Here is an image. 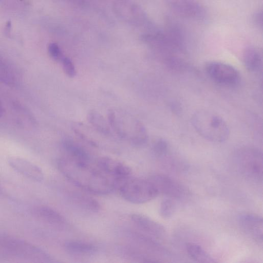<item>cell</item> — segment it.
<instances>
[{"mask_svg": "<svg viewBox=\"0 0 263 263\" xmlns=\"http://www.w3.org/2000/svg\"><path fill=\"white\" fill-rule=\"evenodd\" d=\"M57 165L60 172L68 180L88 192L105 195L111 192L117 186L114 180L90 162L67 157L59 159Z\"/></svg>", "mask_w": 263, "mask_h": 263, "instance_id": "6da1fadb", "label": "cell"}, {"mask_svg": "<svg viewBox=\"0 0 263 263\" xmlns=\"http://www.w3.org/2000/svg\"><path fill=\"white\" fill-rule=\"evenodd\" d=\"M108 121L110 128L120 138L133 145L141 147L147 143L148 136L145 127L130 114L121 110H109Z\"/></svg>", "mask_w": 263, "mask_h": 263, "instance_id": "7a4b0ae2", "label": "cell"}, {"mask_svg": "<svg viewBox=\"0 0 263 263\" xmlns=\"http://www.w3.org/2000/svg\"><path fill=\"white\" fill-rule=\"evenodd\" d=\"M191 122L196 132L203 138L214 143H222L230 136V128L226 121L212 111L200 109L195 112Z\"/></svg>", "mask_w": 263, "mask_h": 263, "instance_id": "3957f363", "label": "cell"}, {"mask_svg": "<svg viewBox=\"0 0 263 263\" xmlns=\"http://www.w3.org/2000/svg\"><path fill=\"white\" fill-rule=\"evenodd\" d=\"M238 171L248 180L259 183L262 181V154L258 148L245 146L239 148L235 155Z\"/></svg>", "mask_w": 263, "mask_h": 263, "instance_id": "277c9868", "label": "cell"}, {"mask_svg": "<svg viewBox=\"0 0 263 263\" xmlns=\"http://www.w3.org/2000/svg\"><path fill=\"white\" fill-rule=\"evenodd\" d=\"M0 247L7 254L21 258L37 262L56 261L41 248L16 237L0 235Z\"/></svg>", "mask_w": 263, "mask_h": 263, "instance_id": "5b68a950", "label": "cell"}, {"mask_svg": "<svg viewBox=\"0 0 263 263\" xmlns=\"http://www.w3.org/2000/svg\"><path fill=\"white\" fill-rule=\"evenodd\" d=\"M121 196L126 201L134 204L146 203L159 194L153 183L149 180L129 178L119 186Z\"/></svg>", "mask_w": 263, "mask_h": 263, "instance_id": "8992f818", "label": "cell"}, {"mask_svg": "<svg viewBox=\"0 0 263 263\" xmlns=\"http://www.w3.org/2000/svg\"><path fill=\"white\" fill-rule=\"evenodd\" d=\"M112 10L120 20L129 25L145 27L147 30L154 28L143 9L130 0L115 1L112 3Z\"/></svg>", "mask_w": 263, "mask_h": 263, "instance_id": "52a82bcc", "label": "cell"}, {"mask_svg": "<svg viewBox=\"0 0 263 263\" xmlns=\"http://www.w3.org/2000/svg\"><path fill=\"white\" fill-rule=\"evenodd\" d=\"M208 76L217 84L234 87L241 81L239 71L232 65L220 61H209L204 65Z\"/></svg>", "mask_w": 263, "mask_h": 263, "instance_id": "ba28073f", "label": "cell"}, {"mask_svg": "<svg viewBox=\"0 0 263 263\" xmlns=\"http://www.w3.org/2000/svg\"><path fill=\"white\" fill-rule=\"evenodd\" d=\"M149 180L154 185L159 194L174 200L182 199L188 194L187 190L183 185L165 175H154Z\"/></svg>", "mask_w": 263, "mask_h": 263, "instance_id": "9c48e42d", "label": "cell"}, {"mask_svg": "<svg viewBox=\"0 0 263 263\" xmlns=\"http://www.w3.org/2000/svg\"><path fill=\"white\" fill-rule=\"evenodd\" d=\"M97 166L104 174L111 178L119 186L122 182L130 178L131 168L125 163L108 157L98 159Z\"/></svg>", "mask_w": 263, "mask_h": 263, "instance_id": "30bf717a", "label": "cell"}, {"mask_svg": "<svg viewBox=\"0 0 263 263\" xmlns=\"http://www.w3.org/2000/svg\"><path fill=\"white\" fill-rule=\"evenodd\" d=\"M175 14L191 19H201L205 15L204 7L197 0H163Z\"/></svg>", "mask_w": 263, "mask_h": 263, "instance_id": "8fae6325", "label": "cell"}, {"mask_svg": "<svg viewBox=\"0 0 263 263\" xmlns=\"http://www.w3.org/2000/svg\"><path fill=\"white\" fill-rule=\"evenodd\" d=\"M130 219L141 234L158 241L164 239L166 234L164 227L151 218L139 213L131 215Z\"/></svg>", "mask_w": 263, "mask_h": 263, "instance_id": "7c38bea8", "label": "cell"}, {"mask_svg": "<svg viewBox=\"0 0 263 263\" xmlns=\"http://www.w3.org/2000/svg\"><path fill=\"white\" fill-rule=\"evenodd\" d=\"M238 220L245 233L255 242L262 244L263 225L261 217L255 214L243 213L238 216Z\"/></svg>", "mask_w": 263, "mask_h": 263, "instance_id": "4fadbf2b", "label": "cell"}, {"mask_svg": "<svg viewBox=\"0 0 263 263\" xmlns=\"http://www.w3.org/2000/svg\"><path fill=\"white\" fill-rule=\"evenodd\" d=\"M8 161L14 170L28 178L35 181L43 180L44 175L41 169L32 162L17 157H11Z\"/></svg>", "mask_w": 263, "mask_h": 263, "instance_id": "5bb4252c", "label": "cell"}, {"mask_svg": "<svg viewBox=\"0 0 263 263\" xmlns=\"http://www.w3.org/2000/svg\"><path fill=\"white\" fill-rule=\"evenodd\" d=\"M33 216L40 220L53 226L62 227L65 224L64 217L55 210L46 205H38L32 210Z\"/></svg>", "mask_w": 263, "mask_h": 263, "instance_id": "9a60e30c", "label": "cell"}, {"mask_svg": "<svg viewBox=\"0 0 263 263\" xmlns=\"http://www.w3.org/2000/svg\"><path fill=\"white\" fill-rule=\"evenodd\" d=\"M64 248L69 254L78 257H89L95 254L97 247L92 243L77 240L67 241Z\"/></svg>", "mask_w": 263, "mask_h": 263, "instance_id": "2e32d148", "label": "cell"}, {"mask_svg": "<svg viewBox=\"0 0 263 263\" xmlns=\"http://www.w3.org/2000/svg\"><path fill=\"white\" fill-rule=\"evenodd\" d=\"M242 59L246 68L250 72H258L262 69L261 52L254 46L247 47L243 51Z\"/></svg>", "mask_w": 263, "mask_h": 263, "instance_id": "e0dca14e", "label": "cell"}, {"mask_svg": "<svg viewBox=\"0 0 263 263\" xmlns=\"http://www.w3.org/2000/svg\"><path fill=\"white\" fill-rule=\"evenodd\" d=\"M64 149L68 157L86 162H91L89 153L82 146L70 139H65L62 143Z\"/></svg>", "mask_w": 263, "mask_h": 263, "instance_id": "ac0fdd59", "label": "cell"}, {"mask_svg": "<svg viewBox=\"0 0 263 263\" xmlns=\"http://www.w3.org/2000/svg\"><path fill=\"white\" fill-rule=\"evenodd\" d=\"M18 76L15 69L0 54V81L9 86H14L18 82Z\"/></svg>", "mask_w": 263, "mask_h": 263, "instance_id": "d6986e66", "label": "cell"}, {"mask_svg": "<svg viewBox=\"0 0 263 263\" xmlns=\"http://www.w3.org/2000/svg\"><path fill=\"white\" fill-rule=\"evenodd\" d=\"M185 249L189 256L196 262L203 263L216 262L209 253L197 243L187 242L185 245Z\"/></svg>", "mask_w": 263, "mask_h": 263, "instance_id": "ffe728a7", "label": "cell"}, {"mask_svg": "<svg viewBox=\"0 0 263 263\" xmlns=\"http://www.w3.org/2000/svg\"><path fill=\"white\" fill-rule=\"evenodd\" d=\"M70 198L74 204L86 211L96 212L100 209L98 201L86 195L77 192L72 193Z\"/></svg>", "mask_w": 263, "mask_h": 263, "instance_id": "44dd1931", "label": "cell"}, {"mask_svg": "<svg viewBox=\"0 0 263 263\" xmlns=\"http://www.w3.org/2000/svg\"><path fill=\"white\" fill-rule=\"evenodd\" d=\"M87 119L92 126L99 133L108 135L110 133L109 123L98 112L92 110L87 116Z\"/></svg>", "mask_w": 263, "mask_h": 263, "instance_id": "7402d4cb", "label": "cell"}, {"mask_svg": "<svg viewBox=\"0 0 263 263\" xmlns=\"http://www.w3.org/2000/svg\"><path fill=\"white\" fill-rule=\"evenodd\" d=\"M176 210V203L174 200L170 198L164 199L161 202L159 208V214L165 219L171 218Z\"/></svg>", "mask_w": 263, "mask_h": 263, "instance_id": "603a6c76", "label": "cell"}, {"mask_svg": "<svg viewBox=\"0 0 263 263\" xmlns=\"http://www.w3.org/2000/svg\"><path fill=\"white\" fill-rule=\"evenodd\" d=\"M152 152L154 156L158 158L166 156L169 149L168 142L163 138L157 139L152 145Z\"/></svg>", "mask_w": 263, "mask_h": 263, "instance_id": "cb8c5ba5", "label": "cell"}, {"mask_svg": "<svg viewBox=\"0 0 263 263\" xmlns=\"http://www.w3.org/2000/svg\"><path fill=\"white\" fill-rule=\"evenodd\" d=\"M61 62L62 63L63 70L66 74L70 78L74 77L76 74V70L71 60L68 57L64 56Z\"/></svg>", "mask_w": 263, "mask_h": 263, "instance_id": "d4e9b609", "label": "cell"}, {"mask_svg": "<svg viewBox=\"0 0 263 263\" xmlns=\"http://www.w3.org/2000/svg\"><path fill=\"white\" fill-rule=\"evenodd\" d=\"M48 51L50 57L54 61L61 62L64 57L62 49L56 43H50Z\"/></svg>", "mask_w": 263, "mask_h": 263, "instance_id": "484cf974", "label": "cell"}, {"mask_svg": "<svg viewBox=\"0 0 263 263\" xmlns=\"http://www.w3.org/2000/svg\"><path fill=\"white\" fill-rule=\"evenodd\" d=\"M24 0H0V3L11 7H18L23 4Z\"/></svg>", "mask_w": 263, "mask_h": 263, "instance_id": "4316f807", "label": "cell"}, {"mask_svg": "<svg viewBox=\"0 0 263 263\" xmlns=\"http://www.w3.org/2000/svg\"><path fill=\"white\" fill-rule=\"evenodd\" d=\"M262 11L259 10L256 12L253 16V21L256 26L258 28H262Z\"/></svg>", "mask_w": 263, "mask_h": 263, "instance_id": "83f0119b", "label": "cell"}, {"mask_svg": "<svg viewBox=\"0 0 263 263\" xmlns=\"http://www.w3.org/2000/svg\"><path fill=\"white\" fill-rule=\"evenodd\" d=\"M70 3L79 6L85 7L87 6L89 0H67Z\"/></svg>", "mask_w": 263, "mask_h": 263, "instance_id": "f1b7e54d", "label": "cell"}, {"mask_svg": "<svg viewBox=\"0 0 263 263\" xmlns=\"http://www.w3.org/2000/svg\"><path fill=\"white\" fill-rule=\"evenodd\" d=\"M3 113H4L3 106V104L1 102V101H0V117H1L3 115Z\"/></svg>", "mask_w": 263, "mask_h": 263, "instance_id": "f546056e", "label": "cell"}]
</instances>
